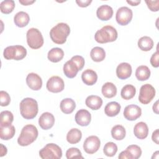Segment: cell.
Returning a JSON list of instances; mask_svg holds the SVG:
<instances>
[{
  "instance_id": "40",
  "label": "cell",
  "mask_w": 159,
  "mask_h": 159,
  "mask_svg": "<svg viewBox=\"0 0 159 159\" xmlns=\"http://www.w3.org/2000/svg\"><path fill=\"white\" fill-rule=\"evenodd\" d=\"M71 60L72 61H73L76 64V65L78 66V67L80 71L83 69V68L84 67L85 61H84V58H83L82 56H80V55H75V56H73V57L71 58Z\"/></svg>"
},
{
  "instance_id": "31",
  "label": "cell",
  "mask_w": 159,
  "mask_h": 159,
  "mask_svg": "<svg viewBox=\"0 0 159 159\" xmlns=\"http://www.w3.org/2000/svg\"><path fill=\"white\" fill-rule=\"evenodd\" d=\"M90 57L93 61L95 62L102 61L106 57L105 50L102 47H95L91 50Z\"/></svg>"
},
{
  "instance_id": "38",
  "label": "cell",
  "mask_w": 159,
  "mask_h": 159,
  "mask_svg": "<svg viewBox=\"0 0 159 159\" xmlns=\"http://www.w3.org/2000/svg\"><path fill=\"white\" fill-rule=\"evenodd\" d=\"M66 157L67 159L70 158H83L81 151L75 147H71L68 148L66 152Z\"/></svg>"
},
{
  "instance_id": "7",
  "label": "cell",
  "mask_w": 159,
  "mask_h": 159,
  "mask_svg": "<svg viewBox=\"0 0 159 159\" xmlns=\"http://www.w3.org/2000/svg\"><path fill=\"white\" fill-rule=\"evenodd\" d=\"M155 89L150 84H145L141 86L140 89L139 101L143 104L150 103L155 96Z\"/></svg>"
},
{
  "instance_id": "11",
  "label": "cell",
  "mask_w": 159,
  "mask_h": 159,
  "mask_svg": "<svg viewBox=\"0 0 159 159\" xmlns=\"http://www.w3.org/2000/svg\"><path fill=\"white\" fill-rule=\"evenodd\" d=\"M123 114L127 120L130 121L135 120L141 116L142 109L135 104H130L124 108Z\"/></svg>"
},
{
  "instance_id": "21",
  "label": "cell",
  "mask_w": 159,
  "mask_h": 159,
  "mask_svg": "<svg viewBox=\"0 0 159 159\" xmlns=\"http://www.w3.org/2000/svg\"><path fill=\"white\" fill-rule=\"evenodd\" d=\"M87 107L92 110H98L102 105V99L96 95H90L85 100Z\"/></svg>"
},
{
  "instance_id": "15",
  "label": "cell",
  "mask_w": 159,
  "mask_h": 159,
  "mask_svg": "<svg viewBox=\"0 0 159 159\" xmlns=\"http://www.w3.org/2000/svg\"><path fill=\"white\" fill-rule=\"evenodd\" d=\"M132 66L126 62L120 63L116 68V75L120 80L129 78L132 75Z\"/></svg>"
},
{
  "instance_id": "17",
  "label": "cell",
  "mask_w": 159,
  "mask_h": 159,
  "mask_svg": "<svg viewBox=\"0 0 159 159\" xmlns=\"http://www.w3.org/2000/svg\"><path fill=\"white\" fill-rule=\"evenodd\" d=\"M63 70L64 74L68 78H75L80 71L76 64L71 59L64 64Z\"/></svg>"
},
{
  "instance_id": "28",
  "label": "cell",
  "mask_w": 159,
  "mask_h": 159,
  "mask_svg": "<svg viewBox=\"0 0 159 159\" xmlns=\"http://www.w3.org/2000/svg\"><path fill=\"white\" fill-rule=\"evenodd\" d=\"M16 132L14 125H9L7 126H0V137L3 140L11 139Z\"/></svg>"
},
{
  "instance_id": "14",
  "label": "cell",
  "mask_w": 159,
  "mask_h": 159,
  "mask_svg": "<svg viewBox=\"0 0 159 159\" xmlns=\"http://www.w3.org/2000/svg\"><path fill=\"white\" fill-rule=\"evenodd\" d=\"M75 122L80 126H87L91 120V115L90 112L84 109H80L77 111L75 117Z\"/></svg>"
},
{
  "instance_id": "47",
  "label": "cell",
  "mask_w": 159,
  "mask_h": 159,
  "mask_svg": "<svg viewBox=\"0 0 159 159\" xmlns=\"http://www.w3.org/2000/svg\"><path fill=\"white\" fill-rule=\"evenodd\" d=\"M34 0H19V2L24 6H28L35 2Z\"/></svg>"
},
{
  "instance_id": "16",
  "label": "cell",
  "mask_w": 159,
  "mask_h": 159,
  "mask_svg": "<svg viewBox=\"0 0 159 159\" xmlns=\"http://www.w3.org/2000/svg\"><path fill=\"white\" fill-rule=\"evenodd\" d=\"M113 15L112 8L107 4L101 5L96 11V16L98 18L102 21H106L109 20Z\"/></svg>"
},
{
  "instance_id": "29",
  "label": "cell",
  "mask_w": 159,
  "mask_h": 159,
  "mask_svg": "<svg viewBox=\"0 0 159 159\" xmlns=\"http://www.w3.org/2000/svg\"><path fill=\"white\" fill-rule=\"evenodd\" d=\"M153 40L148 36H143L139 39L137 42L139 48L144 52L150 51L153 47Z\"/></svg>"
},
{
  "instance_id": "32",
  "label": "cell",
  "mask_w": 159,
  "mask_h": 159,
  "mask_svg": "<svg viewBox=\"0 0 159 159\" xmlns=\"http://www.w3.org/2000/svg\"><path fill=\"white\" fill-rule=\"evenodd\" d=\"M136 93V88L132 84H126L121 89L120 96L122 98L125 100L132 99Z\"/></svg>"
},
{
  "instance_id": "49",
  "label": "cell",
  "mask_w": 159,
  "mask_h": 159,
  "mask_svg": "<svg viewBox=\"0 0 159 159\" xmlns=\"http://www.w3.org/2000/svg\"><path fill=\"white\" fill-rule=\"evenodd\" d=\"M152 109H153V111L158 114V101H157L155 104L153 105V107H152Z\"/></svg>"
},
{
  "instance_id": "19",
  "label": "cell",
  "mask_w": 159,
  "mask_h": 159,
  "mask_svg": "<svg viewBox=\"0 0 159 159\" xmlns=\"http://www.w3.org/2000/svg\"><path fill=\"white\" fill-rule=\"evenodd\" d=\"M81 79L85 84L92 86L96 83L98 80V75L94 70L87 69L82 73Z\"/></svg>"
},
{
  "instance_id": "37",
  "label": "cell",
  "mask_w": 159,
  "mask_h": 159,
  "mask_svg": "<svg viewBox=\"0 0 159 159\" xmlns=\"http://www.w3.org/2000/svg\"><path fill=\"white\" fill-rule=\"evenodd\" d=\"M132 157V159H138L142 155V150L140 147L137 145H130L126 149Z\"/></svg>"
},
{
  "instance_id": "6",
  "label": "cell",
  "mask_w": 159,
  "mask_h": 159,
  "mask_svg": "<svg viewBox=\"0 0 159 159\" xmlns=\"http://www.w3.org/2000/svg\"><path fill=\"white\" fill-rule=\"evenodd\" d=\"M39 156L42 159H60L62 157V150L55 143H47L39 151Z\"/></svg>"
},
{
  "instance_id": "23",
  "label": "cell",
  "mask_w": 159,
  "mask_h": 159,
  "mask_svg": "<svg viewBox=\"0 0 159 159\" xmlns=\"http://www.w3.org/2000/svg\"><path fill=\"white\" fill-rule=\"evenodd\" d=\"M60 109L66 114H71L76 107V103L71 98H65L60 102Z\"/></svg>"
},
{
  "instance_id": "41",
  "label": "cell",
  "mask_w": 159,
  "mask_h": 159,
  "mask_svg": "<svg viewBox=\"0 0 159 159\" xmlns=\"http://www.w3.org/2000/svg\"><path fill=\"white\" fill-rule=\"evenodd\" d=\"M148 8L153 12H157L159 9V1H145Z\"/></svg>"
},
{
  "instance_id": "10",
  "label": "cell",
  "mask_w": 159,
  "mask_h": 159,
  "mask_svg": "<svg viewBox=\"0 0 159 159\" xmlns=\"http://www.w3.org/2000/svg\"><path fill=\"white\" fill-rule=\"evenodd\" d=\"M46 87L48 91L57 93L62 91L64 89L65 83L63 79L60 76H53L48 80Z\"/></svg>"
},
{
  "instance_id": "3",
  "label": "cell",
  "mask_w": 159,
  "mask_h": 159,
  "mask_svg": "<svg viewBox=\"0 0 159 159\" xmlns=\"http://www.w3.org/2000/svg\"><path fill=\"white\" fill-rule=\"evenodd\" d=\"M38 134V130L35 125L27 124L22 129L17 139V143L22 147L28 146L37 139Z\"/></svg>"
},
{
  "instance_id": "18",
  "label": "cell",
  "mask_w": 159,
  "mask_h": 159,
  "mask_svg": "<svg viewBox=\"0 0 159 159\" xmlns=\"http://www.w3.org/2000/svg\"><path fill=\"white\" fill-rule=\"evenodd\" d=\"M10 55L12 60H21L27 55V50L22 45H12Z\"/></svg>"
},
{
  "instance_id": "46",
  "label": "cell",
  "mask_w": 159,
  "mask_h": 159,
  "mask_svg": "<svg viewBox=\"0 0 159 159\" xmlns=\"http://www.w3.org/2000/svg\"><path fill=\"white\" fill-rule=\"evenodd\" d=\"M7 148L6 146L3 145L2 143H1V150H0V157H2L7 154Z\"/></svg>"
},
{
  "instance_id": "8",
  "label": "cell",
  "mask_w": 159,
  "mask_h": 159,
  "mask_svg": "<svg viewBox=\"0 0 159 159\" xmlns=\"http://www.w3.org/2000/svg\"><path fill=\"white\" fill-rule=\"evenodd\" d=\"M132 17V11L126 6H123L117 9L116 14V20L119 25H126L130 22Z\"/></svg>"
},
{
  "instance_id": "25",
  "label": "cell",
  "mask_w": 159,
  "mask_h": 159,
  "mask_svg": "<svg viewBox=\"0 0 159 159\" xmlns=\"http://www.w3.org/2000/svg\"><path fill=\"white\" fill-rule=\"evenodd\" d=\"M101 92L105 98H112L117 94V88L114 83L111 82H106L102 85Z\"/></svg>"
},
{
  "instance_id": "39",
  "label": "cell",
  "mask_w": 159,
  "mask_h": 159,
  "mask_svg": "<svg viewBox=\"0 0 159 159\" xmlns=\"http://www.w3.org/2000/svg\"><path fill=\"white\" fill-rule=\"evenodd\" d=\"M0 99H1V106L2 107L8 106L11 102V98L9 94L6 91H1Z\"/></svg>"
},
{
  "instance_id": "4",
  "label": "cell",
  "mask_w": 159,
  "mask_h": 159,
  "mask_svg": "<svg viewBox=\"0 0 159 159\" xmlns=\"http://www.w3.org/2000/svg\"><path fill=\"white\" fill-rule=\"evenodd\" d=\"M117 32L111 25H105L98 30L94 34L95 40L99 43L112 42L117 39Z\"/></svg>"
},
{
  "instance_id": "48",
  "label": "cell",
  "mask_w": 159,
  "mask_h": 159,
  "mask_svg": "<svg viewBox=\"0 0 159 159\" xmlns=\"http://www.w3.org/2000/svg\"><path fill=\"white\" fill-rule=\"evenodd\" d=\"M140 2H141V1L140 0H135V1H129V0H127V2L128 3V4H129L130 5H131V6H137V5H139L140 3Z\"/></svg>"
},
{
  "instance_id": "9",
  "label": "cell",
  "mask_w": 159,
  "mask_h": 159,
  "mask_svg": "<svg viewBox=\"0 0 159 159\" xmlns=\"http://www.w3.org/2000/svg\"><path fill=\"white\" fill-rule=\"evenodd\" d=\"M101 145L100 139L96 135H91L87 137L83 143V149L88 154L96 153Z\"/></svg>"
},
{
  "instance_id": "26",
  "label": "cell",
  "mask_w": 159,
  "mask_h": 159,
  "mask_svg": "<svg viewBox=\"0 0 159 159\" xmlns=\"http://www.w3.org/2000/svg\"><path fill=\"white\" fill-rule=\"evenodd\" d=\"M64 57V52L63 50L58 47L53 48L49 50L47 55L48 59L53 62L57 63L61 61Z\"/></svg>"
},
{
  "instance_id": "36",
  "label": "cell",
  "mask_w": 159,
  "mask_h": 159,
  "mask_svg": "<svg viewBox=\"0 0 159 159\" xmlns=\"http://www.w3.org/2000/svg\"><path fill=\"white\" fill-rule=\"evenodd\" d=\"M117 152V145L112 142H107L103 148V152L107 157H112L116 155Z\"/></svg>"
},
{
  "instance_id": "20",
  "label": "cell",
  "mask_w": 159,
  "mask_h": 159,
  "mask_svg": "<svg viewBox=\"0 0 159 159\" xmlns=\"http://www.w3.org/2000/svg\"><path fill=\"white\" fill-rule=\"evenodd\" d=\"M134 134L139 139H145L148 134V128L145 122H139L134 128Z\"/></svg>"
},
{
  "instance_id": "33",
  "label": "cell",
  "mask_w": 159,
  "mask_h": 159,
  "mask_svg": "<svg viewBox=\"0 0 159 159\" xmlns=\"http://www.w3.org/2000/svg\"><path fill=\"white\" fill-rule=\"evenodd\" d=\"M126 134L125 129L121 125H116L111 129L112 137L116 140H123Z\"/></svg>"
},
{
  "instance_id": "12",
  "label": "cell",
  "mask_w": 159,
  "mask_h": 159,
  "mask_svg": "<svg viewBox=\"0 0 159 159\" xmlns=\"http://www.w3.org/2000/svg\"><path fill=\"white\" fill-rule=\"evenodd\" d=\"M26 83L31 89L38 91L42 86V80L37 73H30L26 77Z\"/></svg>"
},
{
  "instance_id": "27",
  "label": "cell",
  "mask_w": 159,
  "mask_h": 159,
  "mask_svg": "<svg viewBox=\"0 0 159 159\" xmlns=\"http://www.w3.org/2000/svg\"><path fill=\"white\" fill-rule=\"evenodd\" d=\"M82 137L81 130L76 128L70 129L66 134V140L70 144H76L78 143Z\"/></svg>"
},
{
  "instance_id": "13",
  "label": "cell",
  "mask_w": 159,
  "mask_h": 159,
  "mask_svg": "<svg viewBox=\"0 0 159 159\" xmlns=\"http://www.w3.org/2000/svg\"><path fill=\"white\" fill-rule=\"evenodd\" d=\"M55 124V117L53 115L48 112L42 114L39 119V125L43 130L51 129Z\"/></svg>"
},
{
  "instance_id": "2",
  "label": "cell",
  "mask_w": 159,
  "mask_h": 159,
  "mask_svg": "<svg viewBox=\"0 0 159 159\" xmlns=\"http://www.w3.org/2000/svg\"><path fill=\"white\" fill-rule=\"evenodd\" d=\"M39 111L37 101L31 98L23 99L20 102V112L25 119H32L36 117Z\"/></svg>"
},
{
  "instance_id": "42",
  "label": "cell",
  "mask_w": 159,
  "mask_h": 159,
  "mask_svg": "<svg viewBox=\"0 0 159 159\" xmlns=\"http://www.w3.org/2000/svg\"><path fill=\"white\" fill-rule=\"evenodd\" d=\"M150 63L154 68H158L159 66V53L158 50L152 55L150 58Z\"/></svg>"
},
{
  "instance_id": "45",
  "label": "cell",
  "mask_w": 159,
  "mask_h": 159,
  "mask_svg": "<svg viewBox=\"0 0 159 159\" xmlns=\"http://www.w3.org/2000/svg\"><path fill=\"white\" fill-rule=\"evenodd\" d=\"M152 140H153L156 144H158V143H159V130H158V129H156V130L152 133Z\"/></svg>"
},
{
  "instance_id": "35",
  "label": "cell",
  "mask_w": 159,
  "mask_h": 159,
  "mask_svg": "<svg viewBox=\"0 0 159 159\" xmlns=\"http://www.w3.org/2000/svg\"><path fill=\"white\" fill-rule=\"evenodd\" d=\"M15 7V2L13 0L3 1L0 3V9L2 13L9 14L11 13Z\"/></svg>"
},
{
  "instance_id": "30",
  "label": "cell",
  "mask_w": 159,
  "mask_h": 159,
  "mask_svg": "<svg viewBox=\"0 0 159 159\" xmlns=\"http://www.w3.org/2000/svg\"><path fill=\"white\" fill-rule=\"evenodd\" d=\"M150 70L149 68L145 65H141L137 68L135 71V76L139 81L147 80L150 76Z\"/></svg>"
},
{
  "instance_id": "24",
  "label": "cell",
  "mask_w": 159,
  "mask_h": 159,
  "mask_svg": "<svg viewBox=\"0 0 159 159\" xmlns=\"http://www.w3.org/2000/svg\"><path fill=\"white\" fill-rule=\"evenodd\" d=\"M121 106L117 102L112 101L108 102L104 107V112L109 117H114L117 116L120 111Z\"/></svg>"
},
{
  "instance_id": "44",
  "label": "cell",
  "mask_w": 159,
  "mask_h": 159,
  "mask_svg": "<svg viewBox=\"0 0 159 159\" xmlns=\"http://www.w3.org/2000/svg\"><path fill=\"white\" fill-rule=\"evenodd\" d=\"M118 158L119 159H132V156L127 150L121 152L119 155Z\"/></svg>"
},
{
  "instance_id": "22",
  "label": "cell",
  "mask_w": 159,
  "mask_h": 159,
  "mask_svg": "<svg viewBox=\"0 0 159 159\" xmlns=\"http://www.w3.org/2000/svg\"><path fill=\"white\" fill-rule=\"evenodd\" d=\"M30 21V17L29 14L24 11H20L16 14L14 17V22L18 27H25Z\"/></svg>"
},
{
  "instance_id": "5",
  "label": "cell",
  "mask_w": 159,
  "mask_h": 159,
  "mask_svg": "<svg viewBox=\"0 0 159 159\" xmlns=\"http://www.w3.org/2000/svg\"><path fill=\"white\" fill-rule=\"evenodd\" d=\"M27 42L32 49H39L43 45V38L40 31L36 28L29 29L26 34Z\"/></svg>"
},
{
  "instance_id": "43",
  "label": "cell",
  "mask_w": 159,
  "mask_h": 159,
  "mask_svg": "<svg viewBox=\"0 0 159 159\" xmlns=\"http://www.w3.org/2000/svg\"><path fill=\"white\" fill-rule=\"evenodd\" d=\"M76 2L78 6L81 7H86L92 2V0H76Z\"/></svg>"
},
{
  "instance_id": "34",
  "label": "cell",
  "mask_w": 159,
  "mask_h": 159,
  "mask_svg": "<svg viewBox=\"0 0 159 159\" xmlns=\"http://www.w3.org/2000/svg\"><path fill=\"white\" fill-rule=\"evenodd\" d=\"M14 120V116L9 111H3L1 112L0 126H7L11 125Z\"/></svg>"
},
{
  "instance_id": "1",
  "label": "cell",
  "mask_w": 159,
  "mask_h": 159,
  "mask_svg": "<svg viewBox=\"0 0 159 159\" xmlns=\"http://www.w3.org/2000/svg\"><path fill=\"white\" fill-rule=\"evenodd\" d=\"M70 33V26L64 22H60L54 26L50 31L51 40L57 44H63Z\"/></svg>"
}]
</instances>
